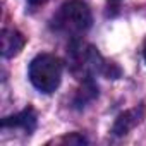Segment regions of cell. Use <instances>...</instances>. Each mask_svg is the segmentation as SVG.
<instances>
[{
	"label": "cell",
	"mask_w": 146,
	"mask_h": 146,
	"mask_svg": "<svg viewBox=\"0 0 146 146\" xmlns=\"http://www.w3.org/2000/svg\"><path fill=\"white\" fill-rule=\"evenodd\" d=\"M29 79L41 93H53L62 81V62L52 53H40L29 64Z\"/></svg>",
	"instance_id": "1"
},
{
	"label": "cell",
	"mask_w": 146,
	"mask_h": 146,
	"mask_svg": "<svg viewBox=\"0 0 146 146\" xmlns=\"http://www.w3.org/2000/svg\"><path fill=\"white\" fill-rule=\"evenodd\" d=\"M91 21V12L81 0H70L60 11V23L70 31H86Z\"/></svg>",
	"instance_id": "2"
},
{
	"label": "cell",
	"mask_w": 146,
	"mask_h": 146,
	"mask_svg": "<svg viewBox=\"0 0 146 146\" xmlns=\"http://www.w3.org/2000/svg\"><path fill=\"white\" fill-rule=\"evenodd\" d=\"M26 38L23 36V33L16 31V29H2L0 35V50L5 58H11L14 55H17L23 48H24Z\"/></svg>",
	"instance_id": "3"
},
{
	"label": "cell",
	"mask_w": 146,
	"mask_h": 146,
	"mask_svg": "<svg viewBox=\"0 0 146 146\" xmlns=\"http://www.w3.org/2000/svg\"><path fill=\"white\" fill-rule=\"evenodd\" d=\"M143 112H144L143 107H139V108H131V110L120 113V115L117 117V120H115L112 131H113L117 136H124V134H127L131 129H134V127L141 122Z\"/></svg>",
	"instance_id": "4"
},
{
	"label": "cell",
	"mask_w": 146,
	"mask_h": 146,
	"mask_svg": "<svg viewBox=\"0 0 146 146\" xmlns=\"http://www.w3.org/2000/svg\"><path fill=\"white\" fill-rule=\"evenodd\" d=\"M36 125V113L33 108H26L23 112H19L17 115H11L5 117L2 120V127H23L24 131L31 132Z\"/></svg>",
	"instance_id": "5"
},
{
	"label": "cell",
	"mask_w": 146,
	"mask_h": 146,
	"mask_svg": "<svg viewBox=\"0 0 146 146\" xmlns=\"http://www.w3.org/2000/svg\"><path fill=\"white\" fill-rule=\"evenodd\" d=\"M45 2H48V0H29L31 5H41V4H45Z\"/></svg>",
	"instance_id": "6"
},
{
	"label": "cell",
	"mask_w": 146,
	"mask_h": 146,
	"mask_svg": "<svg viewBox=\"0 0 146 146\" xmlns=\"http://www.w3.org/2000/svg\"><path fill=\"white\" fill-rule=\"evenodd\" d=\"M143 55H144V62H146V43H144V50H143Z\"/></svg>",
	"instance_id": "7"
},
{
	"label": "cell",
	"mask_w": 146,
	"mask_h": 146,
	"mask_svg": "<svg viewBox=\"0 0 146 146\" xmlns=\"http://www.w3.org/2000/svg\"><path fill=\"white\" fill-rule=\"evenodd\" d=\"M110 2H119V0H110Z\"/></svg>",
	"instance_id": "8"
}]
</instances>
